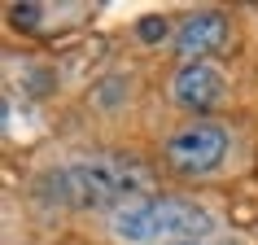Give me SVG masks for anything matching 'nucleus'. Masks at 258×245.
Here are the masks:
<instances>
[{
    "mask_svg": "<svg viewBox=\"0 0 258 245\" xmlns=\"http://www.w3.org/2000/svg\"><path fill=\"white\" fill-rule=\"evenodd\" d=\"M162 35H166V22H162V18H145V22H140V40L158 44Z\"/></svg>",
    "mask_w": 258,
    "mask_h": 245,
    "instance_id": "nucleus-7",
    "label": "nucleus"
},
{
    "mask_svg": "<svg viewBox=\"0 0 258 245\" xmlns=\"http://www.w3.org/2000/svg\"><path fill=\"white\" fill-rule=\"evenodd\" d=\"M109 232L122 245H188L215 232V215L179 197H145L109 215Z\"/></svg>",
    "mask_w": 258,
    "mask_h": 245,
    "instance_id": "nucleus-2",
    "label": "nucleus"
},
{
    "mask_svg": "<svg viewBox=\"0 0 258 245\" xmlns=\"http://www.w3.org/2000/svg\"><path fill=\"white\" fill-rule=\"evenodd\" d=\"M171 96L184 109H210V105L223 101V75L210 62H188L175 75V83H171Z\"/></svg>",
    "mask_w": 258,
    "mask_h": 245,
    "instance_id": "nucleus-4",
    "label": "nucleus"
},
{
    "mask_svg": "<svg viewBox=\"0 0 258 245\" xmlns=\"http://www.w3.org/2000/svg\"><path fill=\"white\" fill-rule=\"evenodd\" d=\"M57 184H61V202L83 206V210H101V206H122L145 202L153 197V175L149 166H140L136 158L127 153H96V158H79L57 171Z\"/></svg>",
    "mask_w": 258,
    "mask_h": 245,
    "instance_id": "nucleus-1",
    "label": "nucleus"
},
{
    "mask_svg": "<svg viewBox=\"0 0 258 245\" xmlns=\"http://www.w3.org/2000/svg\"><path fill=\"white\" fill-rule=\"evenodd\" d=\"M223 153H228V132L215 127V122H192V127H184V132H175L166 140V162L179 175H206V171H215L223 162Z\"/></svg>",
    "mask_w": 258,
    "mask_h": 245,
    "instance_id": "nucleus-3",
    "label": "nucleus"
},
{
    "mask_svg": "<svg viewBox=\"0 0 258 245\" xmlns=\"http://www.w3.org/2000/svg\"><path fill=\"white\" fill-rule=\"evenodd\" d=\"M14 22L18 27H40V5H14Z\"/></svg>",
    "mask_w": 258,
    "mask_h": 245,
    "instance_id": "nucleus-6",
    "label": "nucleus"
},
{
    "mask_svg": "<svg viewBox=\"0 0 258 245\" xmlns=\"http://www.w3.org/2000/svg\"><path fill=\"white\" fill-rule=\"evenodd\" d=\"M223 40H228V22H223V14H215V9L188 14L184 27L175 31V48L188 57V62H202L206 53H219Z\"/></svg>",
    "mask_w": 258,
    "mask_h": 245,
    "instance_id": "nucleus-5",
    "label": "nucleus"
}]
</instances>
